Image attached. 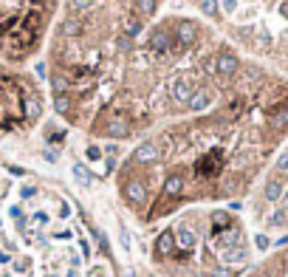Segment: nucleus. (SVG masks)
Listing matches in <instances>:
<instances>
[{"label": "nucleus", "instance_id": "nucleus-1", "mask_svg": "<svg viewBox=\"0 0 288 277\" xmlns=\"http://www.w3.org/2000/svg\"><path fill=\"white\" fill-rule=\"evenodd\" d=\"M0 43H3V48H6L12 57H23L26 51L31 48V43H34V31H28V28H23V26H17V28L9 31Z\"/></svg>", "mask_w": 288, "mask_h": 277}, {"label": "nucleus", "instance_id": "nucleus-2", "mask_svg": "<svg viewBox=\"0 0 288 277\" xmlns=\"http://www.w3.org/2000/svg\"><path fill=\"white\" fill-rule=\"evenodd\" d=\"M158 162V144H153V141H144L141 147H136L133 150V156H130V164L133 167H150V164Z\"/></svg>", "mask_w": 288, "mask_h": 277}, {"label": "nucleus", "instance_id": "nucleus-3", "mask_svg": "<svg viewBox=\"0 0 288 277\" xmlns=\"http://www.w3.org/2000/svg\"><path fill=\"white\" fill-rule=\"evenodd\" d=\"M102 130H105V136H110V138H127L130 136V119L122 113H113V116H107Z\"/></svg>", "mask_w": 288, "mask_h": 277}, {"label": "nucleus", "instance_id": "nucleus-4", "mask_svg": "<svg viewBox=\"0 0 288 277\" xmlns=\"http://www.w3.org/2000/svg\"><path fill=\"white\" fill-rule=\"evenodd\" d=\"M192 82L186 80V77H175L173 82H170V99L173 102H189L192 99Z\"/></svg>", "mask_w": 288, "mask_h": 277}, {"label": "nucleus", "instance_id": "nucleus-5", "mask_svg": "<svg viewBox=\"0 0 288 277\" xmlns=\"http://www.w3.org/2000/svg\"><path fill=\"white\" fill-rule=\"evenodd\" d=\"M195 23H189V20H184V23L178 26V34H175V46L178 48H186L195 43Z\"/></svg>", "mask_w": 288, "mask_h": 277}, {"label": "nucleus", "instance_id": "nucleus-6", "mask_svg": "<svg viewBox=\"0 0 288 277\" xmlns=\"http://www.w3.org/2000/svg\"><path fill=\"white\" fill-rule=\"evenodd\" d=\"M235 71H237V57L235 54H220V57H215V74L232 77Z\"/></svg>", "mask_w": 288, "mask_h": 277}, {"label": "nucleus", "instance_id": "nucleus-7", "mask_svg": "<svg viewBox=\"0 0 288 277\" xmlns=\"http://www.w3.org/2000/svg\"><path fill=\"white\" fill-rule=\"evenodd\" d=\"M150 48L158 54V57H164V54H170V48H173V43H170V34L167 31H153L150 37Z\"/></svg>", "mask_w": 288, "mask_h": 277}, {"label": "nucleus", "instance_id": "nucleus-8", "mask_svg": "<svg viewBox=\"0 0 288 277\" xmlns=\"http://www.w3.org/2000/svg\"><path fill=\"white\" fill-rule=\"evenodd\" d=\"M209 102H212V93L209 91H195L192 99H189V108L192 111H204V108H209Z\"/></svg>", "mask_w": 288, "mask_h": 277}, {"label": "nucleus", "instance_id": "nucleus-9", "mask_svg": "<svg viewBox=\"0 0 288 277\" xmlns=\"http://www.w3.org/2000/svg\"><path fill=\"white\" fill-rule=\"evenodd\" d=\"M265 198L268 201H280L283 198V181L280 178H268L265 181Z\"/></svg>", "mask_w": 288, "mask_h": 277}, {"label": "nucleus", "instance_id": "nucleus-10", "mask_svg": "<svg viewBox=\"0 0 288 277\" xmlns=\"http://www.w3.org/2000/svg\"><path fill=\"white\" fill-rule=\"evenodd\" d=\"M122 31H125V37H130V40H133V37H136L138 31H141V20H138L136 14L125 17V23H122Z\"/></svg>", "mask_w": 288, "mask_h": 277}, {"label": "nucleus", "instance_id": "nucleus-11", "mask_svg": "<svg viewBox=\"0 0 288 277\" xmlns=\"http://www.w3.org/2000/svg\"><path fill=\"white\" fill-rule=\"evenodd\" d=\"M40 23H43V12H26L23 14V28H28V31H37L40 28Z\"/></svg>", "mask_w": 288, "mask_h": 277}, {"label": "nucleus", "instance_id": "nucleus-12", "mask_svg": "<svg viewBox=\"0 0 288 277\" xmlns=\"http://www.w3.org/2000/svg\"><path fill=\"white\" fill-rule=\"evenodd\" d=\"M40 116V102H37L34 96H28L26 99V113H23V119H37Z\"/></svg>", "mask_w": 288, "mask_h": 277}, {"label": "nucleus", "instance_id": "nucleus-13", "mask_svg": "<svg viewBox=\"0 0 288 277\" xmlns=\"http://www.w3.org/2000/svg\"><path fill=\"white\" fill-rule=\"evenodd\" d=\"M51 88H54V93H57V96H65V93H68V88H71V82L65 80V77H54V80H51Z\"/></svg>", "mask_w": 288, "mask_h": 277}, {"label": "nucleus", "instance_id": "nucleus-14", "mask_svg": "<svg viewBox=\"0 0 288 277\" xmlns=\"http://www.w3.org/2000/svg\"><path fill=\"white\" fill-rule=\"evenodd\" d=\"M136 12L141 14V17H150V14L156 12V0H136Z\"/></svg>", "mask_w": 288, "mask_h": 277}, {"label": "nucleus", "instance_id": "nucleus-15", "mask_svg": "<svg viewBox=\"0 0 288 277\" xmlns=\"http://www.w3.org/2000/svg\"><path fill=\"white\" fill-rule=\"evenodd\" d=\"M54 111L65 116L71 111V99H68V96H57V99H54Z\"/></svg>", "mask_w": 288, "mask_h": 277}, {"label": "nucleus", "instance_id": "nucleus-16", "mask_svg": "<svg viewBox=\"0 0 288 277\" xmlns=\"http://www.w3.org/2000/svg\"><path fill=\"white\" fill-rule=\"evenodd\" d=\"M201 9H204V14H212V17H215V14H218V0H201Z\"/></svg>", "mask_w": 288, "mask_h": 277}, {"label": "nucleus", "instance_id": "nucleus-17", "mask_svg": "<svg viewBox=\"0 0 288 277\" xmlns=\"http://www.w3.org/2000/svg\"><path fill=\"white\" fill-rule=\"evenodd\" d=\"M271 125H274L277 130H280V127H286V125H288V111H283V113H274V116H271Z\"/></svg>", "mask_w": 288, "mask_h": 277}, {"label": "nucleus", "instance_id": "nucleus-18", "mask_svg": "<svg viewBox=\"0 0 288 277\" xmlns=\"http://www.w3.org/2000/svg\"><path fill=\"white\" fill-rule=\"evenodd\" d=\"M91 3L93 0H71V9H74V12H82V9H88Z\"/></svg>", "mask_w": 288, "mask_h": 277}, {"label": "nucleus", "instance_id": "nucleus-19", "mask_svg": "<svg viewBox=\"0 0 288 277\" xmlns=\"http://www.w3.org/2000/svg\"><path fill=\"white\" fill-rule=\"evenodd\" d=\"M62 31H65V34H77V31H79V23H77V20H68Z\"/></svg>", "mask_w": 288, "mask_h": 277}, {"label": "nucleus", "instance_id": "nucleus-20", "mask_svg": "<svg viewBox=\"0 0 288 277\" xmlns=\"http://www.w3.org/2000/svg\"><path fill=\"white\" fill-rule=\"evenodd\" d=\"M277 170H288V153H283V156L277 159Z\"/></svg>", "mask_w": 288, "mask_h": 277}, {"label": "nucleus", "instance_id": "nucleus-21", "mask_svg": "<svg viewBox=\"0 0 288 277\" xmlns=\"http://www.w3.org/2000/svg\"><path fill=\"white\" fill-rule=\"evenodd\" d=\"M88 159H91V162H96V159H99V156H102V153H99V147H88Z\"/></svg>", "mask_w": 288, "mask_h": 277}, {"label": "nucleus", "instance_id": "nucleus-22", "mask_svg": "<svg viewBox=\"0 0 288 277\" xmlns=\"http://www.w3.org/2000/svg\"><path fill=\"white\" fill-rule=\"evenodd\" d=\"M77 178H79V181H85V184H88V173H85V167H77Z\"/></svg>", "mask_w": 288, "mask_h": 277}, {"label": "nucleus", "instance_id": "nucleus-23", "mask_svg": "<svg viewBox=\"0 0 288 277\" xmlns=\"http://www.w3.org/2000/svg\"><path fill=\"white\" fill-rule=\"evenodd\" d=\"M235 3H237V0H223V9H226V12H235Z\"/></svg>", "mask_w": 288, "mask_h": 277}, {"label": "nucleus", "instance_id": "nucleus-24", "mask_svg": "<svg viewBox=\"0 0 288 277\" xmlns=\"http://www.w3.org/2000/svg\"><path fill=\"white\" fill-rule=\"evenodd\" d=\"M280 14H283V17H288V0H283V3H280Z\"/></svg>", "mask_w": 288, "mask_h": 277}, {"label": "nucleus", "instance_id": "nucleus-25", "mask_svg": "<svg viewBox=\"0 0 288 277\" xmlns=\"http://www.w3.org/2000/svg\"><path fill=\"white\" fill-rule=\"evenodd\" d=\"M260 46H263V48H268V46H271V40H268V34H260Z\"/></svg>", "mask_w": 288, "mask_h": 277}]
</instances>
